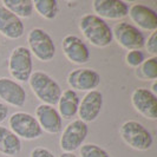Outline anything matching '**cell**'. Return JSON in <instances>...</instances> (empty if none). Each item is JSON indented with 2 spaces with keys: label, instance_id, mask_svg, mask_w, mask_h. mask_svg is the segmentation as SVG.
I'll return each instance as SVG.
<instances>
[{
  "label": "cell",
  "instance_id": "obj_1",
  "mask_svg": "<svg viewBox=\"0 0 157 157\" xmlns=\"http://www.w3.org/2000/svg\"><path fill=\"white\" fill-rule=\"evenodd\" d=\"M79 30L84 38L96 47L110 46L113 40L110 25L94 13H87L80 18Z\"/></svg>",
  "mask_w": 157,
  "mask_h": 157
},
{
  "label": "cell",
  "instance_id": "obj_2",
  "mask_svg": "<svg viewBox=\"0 0 157 157\" xmlns=\"http://www.w3.org/2000/svg\"><path fill=\"white\" fill-rule=\"evenodd\" d=\"M32 92L43 104L55 106L62 96V87L59 83L48 73L43 71H34L29 79Z\"/></svg>",
  "mask_w": 157,
  "mask_h": 157
},
{
  "label": "cell",
  "instance_id": "obj_3",
  "mask_svg": "<svg viewBox=\"0 0 157 157\" xmlns=\"http://www.w3.org/2000/svg\"><path fill=\"white\" fill-rule=\"evenodd\" d=\"M119 135L125 144L140 151L151 149L154 137L149 130L137 121H126L119 128Z\"/></svg>",
  "mask_w": 157,
  "mask_h": 157
},
{
  "label": "cell",
  "instance_id": "obj_4",
  "mask_svg": "<svg viewBox=\"0 0 157 157\" xmlns=\"http://www.w3.org/2000/svg\"><path fill=\"white\" fill-rule=\"evenodd\" d=\"M29 50L40 62H50L55 58L57 48L53 38L44 29L34 27L27 34Z\"/></svg>",
  "mask_w": 157,
  "mask_h": 157
},
{
  "label": "cell",
  "instance_id": "obj_5",
  "mask_svg": "<svg viewBox=\"0 0 157 157\" xmlns=\"http://www.w3.org/2000/svg\"><path fill=\"white\" fill-rule=\"evenodd\" d=\"M8 72L16 82H29L33 73V58L24 45L14 47L8 58Z\"/></svg>",
  "mask_w": 157,
  "mask_h": 157
},
{
  "label": "cell",
  "instance_id": "obj_6",
  "mask_svg": "<svg viewBox=\"0 0 157 157\" xmlns=\"http://www.w3.org/2000/svg\"><path fill=\"white\" fill-rule=\"evenodd\" d=\"M8 126L21 140L33 141L43 136V130L36 117L24 111L13 112L8 117Z\"/></svg>",
  "mask_w": 157,
  "mask_h": 157
},
{
  "label": "cell",
  "instance_id": "obj_7",
  "mask_svg": "<svg viewBox=\"0 0 157 157\" xmlns=\"http://www.w3.org/2000/svg\"><path fill=\"white\" fill-rule=\"evenodd\" d=\"M112 36L118 45L128 51L142 50L144 47L145 37L143 32L128 21H119L116 24L112 29Z\"/></svg>",
  "mask_w": 157,
  "mask_h": 157
},
{
  "label": "cell",
  "instance_id": "obj_8",
  "mask_svg": "<svg viewBox=\"0 0 157 157\" xmlns=\"http://www.w3.org/2000/svg\"><path fill=\"white\" fill-rule=\"evenodd\" d=\"M89 126L80 119H75L64 128L59 145L63 152H75L78 150L86 140Z\"/></svg>",
  "mask_w": 157,
  "mask_h": 157
},
{
  "label": "cell",
  "instance_id": "obj_9",
  "mask_svg": "<svg viewBox=\"0 0 157 157\" xmlns=\"http://www.w3.org/2000/svg\"><path fill=\"white\" fill-rule=\"evenodd\" d=\"M101 75L90 67H79L67 75V84L73 91H92L101 85Z\"/></svg>",
  "mask_w": 157,
  "mask_h": 157
},
{
  "label": "cell",
  "instance_id": "obj_10",
  "mask_svg": "<svg viewBox=\"0 0 157 157\" xmlns=\"http://www.w3.org/2000/svg\"><path fill=\"white\" fill-rule=\"evenodd\" d=\"M131 104L147 119H157V96L147 87H137L131 94Z\"/></svg>",
  "mask_w": 157,
  "mask_h": 157
},
{
  "label": "cell",
  "instance_id": "obj_11",
  "mask_svg": "<svg viewBox=\"0 0 157 157\" xmlns=\"http://www.w3.org/2000/svg\"><path fill=\"white\" fill-rule=\"evenodd\" d=\"M62 48L66 59L76 65H83L90 60L89 47L76 34H66L62 40Z\"/></svg>",
  "mask_w": 157,
  "mask_h": 157
},
{
  "label": "cell",
  "instance_id": "obj_12",
  "mask_svg": "<svg viewBox=\"0 0 157 157\" xmlns=\"http://www.w3.org/2000/svg\"><path fill=\"white\" fill-rule=\"evenodd\" d=\"M36 119L43 131L47 134L57 135L63 131V118L58 110L52 105L39 104L36 108Z\"/></svg>",
  "mask_w": 157,
  "mask_h": 157
},
{
  "label": "cell",
  "instance_id": "obj_13",
  "mask_svg": "<svg viewBox=\"0 0 157 157\" xmlns=\"http://www.w3.org/2000/svg\"><path fill=\"white\" fill-rule=\"evenodd\" d=\"M103 103H104V98H103V94L99 90H92L86 92L79 103L78 113H77L79 116V119L85 122L86 124L96 121L101 115Z\"/></svg>",
  "mask_w": 157,
  "mask_h": 157
},
{
  "label": "cell",
  "instance_id": "obj_14",
  "mask_svg": "<svg viewBox=\"0 0 157 157\" xmlns=\"http://www.w3.org/2000/svg\"><path fill=\"white\" fill-rule=\"evenodd\" d=\"M129 4L123 0H94L92 10L94 14L102 19L119 20L128 17Z\"/></svg>",
  "mask_w": 157,
  "mask_h": 157
},
{
  "label": "cell",
  "instance_id": "obj_15",
  "mask_svg": "<svg viewBox=\"0 0 157 157\" xmlns=\"http://www.w3.org/2000/svg\"><path fill=\"white\" fill-rule=\"evenodd\" d=\"M0 99L6 105L23 108L27 99V94L25 89L14 79L0 77Z\"/></svg>",
  "mask_w": 157,
  "mask_h": 157
},
{
  "label": "cell",
  "instance_id": "obj_16",
  "mask_svg": "<svg viewBox=\"0 0 157 157\" xmlns=\"http://www.w3.org/2000/svg\"><path fill=\"white\" fill-rule=\"evenodd\" d=\"M128 16L138 27L144 31L154 32L157 31V14L155 10L143 5V4H134L129 7Z\"/></svg>",
  "mask_w": 157,
  "mask_h": 157
},
{
  "label": "cell",
  "instance_id": "obj_17",
  "mask_svg": "<svg viewBox=\"0 0 157 157\" xmlns=\"http://www.w3.org/2000/svg\"><path fill=\"white\" fill-rule=\"evenodd\" d=\"M25 33V25L20 18L0 6V34L8 39H19Z\"/></svg>",
  "mask_w": 157,
  "mask_h": 157
},
{
  "label": "cell",
  "instance_id": "obj_18",
  "mask_svg": "<svg viewBox=\"0 0 157 157\" xmlns=\"http://www.w3.org/2000/svg\"><path fill=\"white\" fill-rule=\"evenodd\" d=\"M23 148L21 140L10 128L0 125V154L7 157H16Z\"/></svg>",
  "mask_w": 157,
  "mask_h": 157
},
{
  "label": "cell",
  "instance_id": "obj_19",
  "mask_svg": "<svg viewBox=\"0 0 157 157\" xmlns=\"http://www.w3.org/2000/svg\"><path fill=\"white\" fill-rule=\"evenodd\" d=\"M79 103H80V97L76 91L71 89L64 90L58 101V109H57L60 117L64 119H72L78 113Z\"/></svg>",
  "mask_w": 157,
  "mask_h": 157
},
{
  "label": "cell",
  "instance_id": "obj_20",
  "mask_svg": "<svg viewBox=\"0 0 157 157\" xmlns=\"http://www.w3.org/2000/svg\"><path fill=\"white\" fill-rule=\"evenodd\" d=\"M2 6L18 18H31L34 8L32 0H2Z\"/></svg>",
  "mask_w": 157,
  "mask_h": 157
},
{
  "label": "cell",
  "instance_id": "obj_21",
  "mask_svg": "<svg viewBox=\"0 0 157 157\" xmlns=\"http://www.w3.org/2000/svg\"><path fill=\"white\" fill-rule=\"evenodd\" d=\"M33 8L40 17L47 20L56 19L59 12V6L57 0H34Z\"/></svg>",
  "mask_w": 157,
  "mask_h": 157
},
{
  "label": "cell",
  "instance_id": "obj_22",
  "mask_svg": "<svg viewBox=\"0 0 157 157\" xmlns=\"http://www.w3.org/2000/svg\"><path fill=\"white\" fill-rule=\"evenodd\" d=\"M136 75L142 79L156 80L157 79V57H149L137 69Z\"/></svg>",
  "mask_w": 157,
  "mask_h": 157
},
{
  "label": "cell",
  "instance_id": "obj_23",
  "mask_svg": "<svg viewBox=\"0 0 157 157\" xmlns=\"http://www.w3.org/2000/svg\"><path fill=\"white\" fill-rule=\"evenodd\" d=\"M79 152H80V157H111L110 154L104 148L94 143L83 144L79 148Z\"/></svg>",
  "mask_w": 157,
  "mask_h": 157
},
{
  "label": "cell",
  "instance_id": "obj_24",
  "mask_svg": "<svg viewBox=\"0 0 157 157\" xmlns=\"http://www.w3.org/2000/svg\"><path fill=\"white\" fill-rule=\"evenodd\" d=\"M144 60H145V55L141 50H131L128 51V53L125 55L126 64L134 69H138Z\"/></svg>",
  "mask_w": 157,
  "mask_h": 157
},
{
  "label": "cell",
  "instance_id": "obj_25",
  "mask_svg": "<svg viewBox=\"0 0 157 157\" xmlns=\"http://www.w3.org/2000/svg\"><path fill=\"white\" fill-rule=\"evenodd\" d=\"M144 47L147 48L148 53L151 55V57H157V31L151 32L148 39H145Z\"/></svg>",
  "mask_w": 157,
  "mask_h": 157
},
{
  "label": "cell",
  "instance_id": "obj_26",
  "mask_svg": "<svg viewBox=\"0 0 157 157\" xmlns=\"http://www.w3.org/2000/svg\"><path fill=\"white\" fill-rule=\"evenodd\" d=\"M30 157H56L53 152L44 147H37L31 151Z\"/></svg>",
  "mask_w": 157,
  "mask_h": 157
},
{
  "label": "cell",
  "instance_id": "obj_27",
  "mask_svg": "<svg viewBox=\"0 0 157 157\" xmlns=\"http://www.w3.org/2000/svg\"><path fill=\"white\" fill-rule=\"evenodd\" d=\"M8 106L6 104H4L2 102H0V123H2L4 121H6V118L8 117Z\"/></svg>",
  "mask_w": 157,
  "mask_h": 157
},
{
  "label": "cell",
  "instance_id": "obj_28",
  "mask_svg": "<svg viewBox=\"0 0 157 157\" xmlns=\"http://www.w3.org/2000/svg\"><path fill=\"white\" fill-rule=\"evenodd\" d=\"M59 157H78V156L75 155L73 152H63Z\"/></svg>",
  "mask_w": 157,
  "mask_h": 157
}]
</instances>
